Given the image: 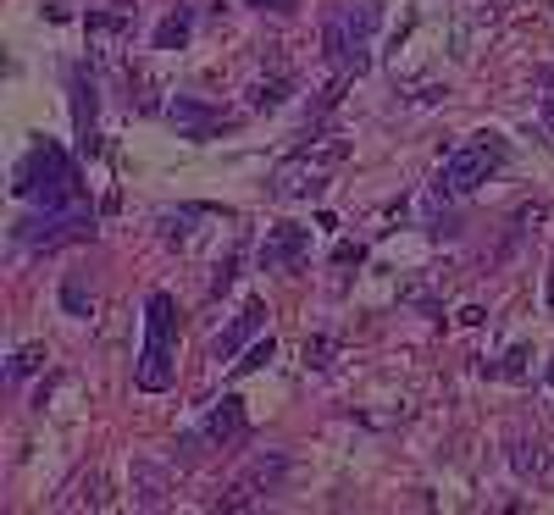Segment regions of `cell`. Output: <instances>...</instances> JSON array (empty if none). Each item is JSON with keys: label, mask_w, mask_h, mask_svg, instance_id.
Returning <instances> with one entry per match:
<instances>
[{"label": "cell", "mask_w": 554, "mask_h": 515, "mask_svg": "<svg viewBox=\"0 0 554 515\" xmlns=\"http://www.w3.org/2000/svg\"><path fill=\"white\" fill-rule=\"evenodd\" d=\"M505 139L499 133H477L471 144H460L455 156H444V172H438V194H471L477 183H488L499 167H505Z\"/></svg>", "instance_id": "277c9868"}, {"label": "cell", "mask_w": 554, "mask_h": 515, "mask_svg": "<svg viewBox=\"0 0 554 515\" xmlns=\"http://www.w3.org/2000/svg\"><path fill=\"white\" fill-rule=\"evenodd\" d=\"M178 305H172V294H150L145 305V349H139V366H133V383L145 388V394H161V388H172V377H178Z\"/></svg>", "instance_id": "3957f363"}, {"label": "cell", "mask_w": 554, "mask_h": 515, "mask_svg": "<svg viewBox=\"0 0 554 515\" xmlns=\"http://www.w3.org/2000/svg\"><path fill=\"white\" fill-rule=\"evenodd\" d=\"M244 6H255V12H277V17H289L300 0H244Z\"/></svg>", "instance_id": "44dd1931"}, {"label": "cell", "mask_w": 554, "mask_h": 515, "mask_svg": "<svg viewBox=\"0 0 554 515\" xmlns=\"http://www.w3.org/2000/svg\"><path fill=\"white\" fill-rule=\"evenodd\" d=\"M543 128L554 133V95H543Z\"/></svg>", "instance_id": "7402d4cb"}, {"label": "cell", "mask_w": 554, "mask_h": 515, "mask_svg": "<svg viewBox=\"0 0 554 515\" xmlns=\"http://www.w3.org/2000/svg\"><path fill=\"white\" fill-rule=\"evenodd\" d=\"M283 100H289V78H261V84L250 89V106H261V111L283 106Z\"/></svg>", "instance_id": "7c38bea8"}, {"label": "cell", "mask_w": 554, "mask_h": 515, "mask_svg": "<svg viewBox=\"0 0 554 515\" xmlns=\"http://www.w3.org/2000/svg\"><path fill=\"white\" fill-rule=\"evenodd\" d=\"M527 360H532V355L516 344V349H510V355H505V366H499V377H516V383H521V377H527Z\"/></svg>", "instance_id": "ac0fdd59"}, {"label": "cell", "mask_w": 554, "mask_h": 515, "mask_svg": "<svg viewBox=\"0 0 554 515\" xmlns=\"http://www.w3.org/2000/svg\"><path fill=\"white\" fill-rule=\"evenodd\" d=\"M84 239H95V211H84V205L17 222V244H28V250H56V244H84Z\"/></svg>", "instance_id": "5b68a950"}, {"label": "cell", "mask_w": 554, "mask_h": 515, "mask_svg": "<svg viewBox=\"0 0 554 515\" xmlns=\"http://www.w3.org/2000/svg\"><path fill=\"white\" fill-rule=\"evenodd\" d=\"M549 311H554V272H549Z\"/></svg>", "instance_id": "603a6c76"}, {"label": "cell", "mask_w": 554, "mask_h": 515, "mask_svg": "<svg viewBox=\"0 0 554 515\" xmlns=\"http://www.w3.org/2000/svg\"><path fill=\"white\" fill-rule=\"evenodd\" d=\"M39 366H45V344H28V349H17L12 355V366H6V377H28V372H39Z\"/></svg>", "instance_id": "5bb4252c"}, {"label": "cell", "mask_w": 554, "mask_h": 515, "mask_svg": "<svg viewBox=\"0 0 554 515\" xmlns=\"http://www.w3.org/2000/svg\"><path fill=\"white\" fill-rule=\"evenodd\" d=\"M327 360H333V338H305V366H316V372H322Z\"/></svg>", "instance_id": "e0dca14e"}, {"label": "cell", "mask_w": 554, "mask_h": 515, "mask_svg": "<svg viewBox=\"0 0 554 515\" xmlns=\"http://www.w3.org/2000/svg\"><path fill=\"white\" fill-rule=\"evenodd\" d=\"M189 34H194V12H189V6H178V12H167L156 23V50H183V45H189Z\"/></svg>", "instance_id": "8fae6325"}, {"label": "cell", "mask_w": 554, "mask_h": 515, "mask_svg": "<svg viewBox=\"0 0 554 515\" xmlns=\"http://www.w3.org/2000/svg\"><path fill=\"white\" fill-rule=\"evenodd\" d=\"M344 156V144H327L322 156H311V144H305L300 156L294 161H283V167H277V178H272V189L283 194V200H316V194L327 189V161H338Z\"/></svg>", "instance_id": "8992f818"}, {"label": "cell", "mask_w": 554, "mask_h": 515, "mask_svg": "<svg viewBox=\"0 0 554 515\" xmlns=\"http://www.w3.org/2000/svg\"><path fill=\"white\" fill-rule=\"evenodd\" d=\"M377 23H383V6H377V0H344V6L327 17L322 50H327V61H333L344 78H355V72L372 67V50L366 45H372Z\"/></svg>", "instance_id": "7a4b0ae2"}, {"label": "cell", "mask_w": 554, "mask_h": 515, "mask_svg": "<svg viewBox=\"0 0 554 515\" xmlns=\"http://www.w3.org/2000/svg\"><path fill=\"white\" fill-rule=\"evenodd\" d=\"M333 261H338V266H361V261H366V244H350V239H344V244L333 250Z\"/></svg>", "instance_id": "ffe728a7"}, {"label": "cell", "mask_w": 554, "mask_h": 515, "mask_svg": "<svg viewBox=\"0 0 554 515\" xmlns=\"http://www.w3.org/2000/svg\"><path fill=\"white\" fill-rule=\"evenodd\" d=\"M244 432H250V416H244V399L239 394H222L217 405L205 410V438H211V444H239Z\"/></svg>", "instance_id": "9c48e42d"}, {"label": "cell", "mask_w": 554, "mask_h": 515, "mask_svg": "<svg viewBox=\"0 0 554 515\" xmlns=\"http://www.w3.org/2000/svg\"><path fill=\"white\" fill-rule=\"evenodd\" d=\"M272 355H277V344H272V338H261V344H255L244 360H233V372H261V366H266Z\"/></svg>", "instance_id": "2e32d148"}, {"label": "cell", "mask_w": 554, "mask_h": 515, "mask_svg": "<svg viewBox=\"0 0 554 515\" xmlns=\"http://www.w3.org/2000/svg\"><path fill=\"white\" fill-rule=\"evenodd\" d=\"M549 388H554V360H549Z\"/></svg>", "instance_id": "d4e9b609"}, {"label": "cell", "mask_w": 554, "mask_h": 515, "mask_svg": "<svg viewBox=\"0 0 554 515\" xmlns=\"http://www.w3.org/2000/svg\"><path fill=\"white\" fill-rule=\"evenodd\" d=\"M73 95H78V133H89V122H95V84H89L84 72L73 78Z\"/></svg>", "instance_id": "4fadbf2b"}, {"label": "cell", "mask_w": 554, "mask_h": 515, "mask_svg": "<svg viewBox=\"0 0 554 515\" xmlns=\"http://www.w3.org/2000/svg\"><path fill=\"white\" fill-rule=\"evenodd\" d=\"M543 84H549V89H554V67H549V72H543Z\"/></svg>", "instance_id": "cb8c5ba5"}, {"label": "cell", "mask_w": 554, "mask_h": 515, "mask_svg": "<svg viewBox=\"0 0 554 515\" xmlns=\"http://www.w3.org/2000/svg\"><path fill=\"white\" fill-rule=\"evenodd\" d=\"M23 200H39L45 211H73L78 200H84V183H78V167L67 161V150L50 139H39L34 150L23 156V167H17V183H12Z\"/></svg>", "instance_id": "6da1fadb"}, {"label": "cell", "mask_w": 554, "mask_h": 515, "mask_svg": "<svg viewBox=\"0 0 554 515\" xmlns=\"http://www.w3.org/2000/svg\"><path fill=\"white\" fill-rule=\"evenodd\" d=\"M61 305H67V316H89V294H84V283H78V277H67V288H61Z\"/></svg>", "instance_id": "9a60e30c"}, {"label": "cell", "mask_w": 554, "mask_h": 515, "mask_svg": "<svg viewBox=\"0 0 554 515\" xmlns=\"http://www.w3.org/2000/svg\"><path fill=\"white\" fill-rule=\"evenodd\" d=\"M261 322H266V305H261V300H250L239 316H233V327H228V333H222L217 344H211V360H233V349H239L244 338H250L255 327H261Z\"/></svg>", "instance_id": "30bf717a"}, {"label": "cell", "mask_w": 554, "mask_h": 515, "mask_svg": "<svg viewBox=\"0 0 554 515\" xmlns=\"http://www.w3.org/2000/svg\"><path fill=\"white\" fill-rule=\"evenodd\" d=\"M167 117H172V128H178L183 139H211V133L233 128V117H222L217 106H205V100H194V95H178L167 106Z\"/></svg>", "instance_id": "ba28073f"}, {"label": "cell", "mask_w": 554, "mask_h": 515, "mask_svg": "<svg viewBox=\"0 0 554 515\" xmlns=\"http://www.w3.org/2000/svg\"><path fill=\"white\" fill-rule=\"evenodd\" d=\"M233 272H239V255H228V261L217 266V277H211V294H228V288H233Z\"/></svg>", "instance_id": "d6986e66"}, {"label": "cell", "mask_w": 554, "mask_h": 515, "mask_svg": "<svg viewBox=\"0 0 554 515\" xmlns=\"http://www.w3.org/2000/svg\"><path fill=\"white\" fill-rule=\"evenodd\" d=\"M305 255H311V228H294V222L272 228V233H266V244H261V266H266V272H294V266H305Z\"/></svg>", "instance_id": "52a82bcc"}]
</instances>
